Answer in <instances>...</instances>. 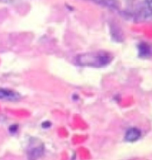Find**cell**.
<instances>
[{
  "label": "cell",
  "mask_w": 152,
  "mask_h": 160,
  "mask_svg": "<svg viewBox=\"0 0 152 160\" xmlns=\"http://www.w3.org/2000/svg\"><path fill=\"white\" fill-rule=\"evenodd\" d=\"M111 61V57L105 52H90L77 57V63L82 66L103 67Z\"/></svg>",
  "instance_id": "6da1fadb"
},
{
  "label": "cell",
  "mask_w": 152,
  "mask_h": 160,
  "mask_svg": "<svg viewBox=\"0 0 152 160\" xmlns=\"http://www.w3.org/2000/svg\"><path fill=\"white\" fill-rule=\"evenodd\" d=\"M21 96L19 93L7 89H1L0 88V99L2 100H8V101H16L20 99Z\"/></svg>",
  "instance_id": "7a4b0ae2"
},
{
  "label": "cell",
  "mask_w": 152,
  "mask_h": 160,
  "mask_svg": "<svg viewBox=\"0 0 152 160\" xmlns=\"http://www.w3.org/2000/svg\"><path fill=\"white\" fill-rule=\"evenodd\" d=\"M140 136H141V132L139 129L132 127L126 131V133L124 135V139L128 142H134V141H138L140 138Z\"/></svg>",
  "instance_id": "3957f363"
},
{
  "label": "cell",
  "mask_w": 152,
  "mask_h": 160,
  "mask_svg": "<svg viewBox=\"0 0 152 160\" xmlns=\"http://www.w3.org/2000/svg\"><path fill=\"white\" fill-rule=\"evenodd\" d=\"M138 49H139V56L140 58H149L152 53L150 47L145 43L139 44L138 46Z\"/></svg>",
  "instance_id": "277c9868"
},
{
  "label": "cell",
  "mask_w": 152,
  "mask_h": 160,
  "mask_svg": "<svg viewBox=\"0 0 152 160\" xmlns=\"http://www.w3.org/2000/svg\"><path fill=\"white\" fill-rule=\"evenodd\" d=\"M145 2L148 7H149V9L152 12V0H145Z\"/></svg>",
  "instance_id": "5b68a950"
}]
</instances>
